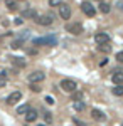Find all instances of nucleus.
Here are the masks:
<instances>
[{
	"mask_svg": "<svg viewBox=\"0 0 123 126\" xmlns=\"http://www.w3.org/2000/svg\"><path fill=\"white\" fill-rule=\"evenodd\" d=\"M81 10L84 12L88 17H95V15H96V9H95V5H91L89 2H83V3H81Z\"/></svg>",
	"mask_w": 123,
	"mask_h": 126,
	"instance_id": "nucleus-5",
	"label": "nucleus"
},
{
	"mask_svg": "<svg viewBox=\"0 0 123 126\" xmlns=\"http://www.w3.org/2000/svg\"><path fill=\"white\" fill-rule=\"evenodd\" d=\"M34 46H56L57 44V39L52 37V35H47V37H37V39L32 40Z\"/></svg>",
	"mask_w": 123,
	"mask_h": 126,
	"instance_id": "nucleus-1",
	"label": "nucleus"
},
{
	"mask_svg": "<svg viewBox=\"0 0 123 126\" xmlns=\"http://www.w3.org/2000/svg\"><path fill=\"white\" fill-rule=\"evenodd\" d=\"M25 111H29V104H22V106L17 108V113H19V114H24Z\"/></svg>",
	"mask_w": 123,
	"mask_h": 126,
	"instance_id": "nucleus-20",
	"label": "nucleus"
},
{
	"mask_svg": "<svg viewBox=\"0 0 123 126\" xmlns=\"http://www.w3.org/2000/svg\"><path fill=\"white\" fill-rule=\"evenodd\" d=\"M46 103H47V104H54V99H52V96H46Z\"/></svg>",
	"mask_w": 123,
	"mask_h": 126,
	"instance_id": "nucleus-27",
	"label": "nucleus"
},
{
	"mask_svg": "<svg viewBox=\"0 0 123 126\" xmlns=\"http://www.w3.org/2000/svg\"><path fill=\"white\" fill-rule=\"evenodd\" d=\"M66 30L71 32L73 35H79L83 32V25L79 22H71V24H66Z\"/></svg>",
	"mask_w": 123,
	"mask_h": 126,
	"instance_id": "nucleus-4",
	"label": "nucleus"
},
{
	"mask_svg": "<svg viewBox=\"0 0 123 126\" xmlns=\"http://www.w3.org/2000/svg\"><path fill=\"white\" fill-rule=\"evenodd\" d=\"M15 2H24V0H15Z\"/></svg>",
	"mask_w": 123,
	"mask_h": 126,
	"instance_id": "nucleus-31",
	"label": "nucleus"
},
{
	"mask_svg": "<svg viewBox=\"0 0 123 126\" xmlns=\"http://www.w3.org/2000/svg\"><path fill=\"white\" fill-rule=\"evenodd\" d=\"M91 116H93V119H96V121H103L104 118V113L103 111H100V109H93V111H91Z\"/></svg>",
	"mask_w": 123,
	"mask_h": 126,
	"instance_id": "nucleus-13",
	"label": "nucleus"
},
{
	"mask_svg": "<svg viewBox=\"0 0 123 126\" xmlns=\"http://www.w3.org/2000/svg\"><path fill=\"white\" fill-rule=\"evenodd\" d=\"M74 123H76L78 126H86V123H84V121H79V119H74Z\"/></svg>",
	"mask_w": 123,
	"mask_h": 126,
	"instance_id": "nucleus-29",
	"label": "nucleus"
},
{
	"mask_svg": "<svg viewBox=\"0 0 123 126\" xmlns=\"http://www.w3.org/2000/svg\"><path fill=\"white\" fill-rule=\"evenodd\" d=\"M12 64H15L17 67H24V66H25V61L22 57H14L12 59Z\"/></svg>",
	"mask_w": 123,
	"mask_h": 126,
	"instance_id": "nucleus-16",
	"label": "nucleus"
},
{
	"mask_svg": "<svg viewBox=\"0 0 123 126\" xmlns=\"http://www.w3.org/2000/svg\"><path fill=\"white\" fill-rule=\"evenodd\" d=\"M111 81L115 82V86H120V84H123V72H122V71H115L113 76H111Z\"/></svg>",
	"mask_w": 123,
	"mask_h": 126,
	"instance_id": "nucleus-9",
	"label": "nucleus"
},
{
	"mask_svg": "<svg viewBox=\"0 0 123 126\" xmlns=\"http://www.w3.org/2000/svg\"><path fill=\"white\" fill-rule=\"evenodd\" d=\"M5 5H7V9H9L10 12H15V10L19 9V5H17L15 0H5Z\"/></svg>",
	"mask_w": 123,
	"mask_h": 126,
	"instance_id": "nucleus-14",
	"label": "nucleus"
},
{
	"mask_svg": "<svg viewBox=\"0 0 123 126\" xmlns=\"http://www.w3.org/2000/svg\"><path fill=\"white\" fill-rule=\"evenodd\" d=\"M116 61H120V62H123V50H120V52L116 54Z\"/></svg>",
	"mask_w": 123,
	"mask_h": 126,
	"instance_id": "nucleus-26",
	"label": "nucleus"
},
{
	"mask_svg": "<svg viewBox=\"0 0 123 126\" xmlns=\"http://www.w3.org/2000/svg\"><path fill=\"white\" fill-rule=\"evenodd\" d=\"M59 86H61V89H62L64 93H74L76 87H78V86H76V82L73 81V79H62Z\"/></svg>",
	"mask_w": 123,
	"mask_h": 126,
	"instance_id": "nucleus-2",
	"label": "nucleus"
},
{
	"mask_svg": "<svg viewBox=\"0 0 123 126\" xmlns=\"http://www.w3.org/2000/svg\"><path fill=\"white\" fill-rule=\"evenodd\" d=\"M59 15H61V19L67 20L71 17V7H69L67 3H61V5H59Z\"/></svg>",
	"mask_w": 123,
	"mask_h": 126,
	"instance_id": "nucleus-6",
	"label": "nucleus"
},
{
	"mask_svg": "<svg viewBox=\"0 0 123 126\" xmlns=\"http://www.w3.org/2000/svg\"><path fill=\"white\" fill-rule=\"evenodd\" d=\"M61 3H62L61 0H49V5H52V7H54V5H57V7H59Z\"/></svg>",
	"mask_w": 123,
	"mask_h": 126,
	"instance_id": "nucleus-25",
	"label": "nucleus"
},
{
	"mask_svg": "<svg viewBox=\"0 0 123 126\" xmlns=\"http://www.w3.org/2000/svg\"><path fill=\"white\" fill-rule=\"evenodd\" d=\"M22 22H24V19H17V20H15V24H17V25H20Z\"/></svg>",
	"mask_w": 123,
	"mask_h": 126,
	"instance_id": "nucleus-30",
	"label": "nucleus"
},
{
	"mask_svg": "<svg viewBox=\"0 0 123 126\" xmlns=\"http://www.w3.org/2000/svg\"><path fill=\"white\" fill-rule=\"evenodd\" d=\"M81 97H83V93H76V91H74V94H73V99H74V101H79Z\"/></svg>",
	"mask_w": 123,
	"mask_h": 126,
	"instance_id": "nucleus-23",
	"label": "nucleus"
},
{
	"mask_svg": "<svg viewBox=\"0 0 123 126\" xmlns=\"http://www.w3.org/2000/svg\"><path fill=\"white\" fill-rule=\"evenodd\" d=\"M20 19H37V12L34 9H27L22 12V17Z\"/></svg>",
	"mask_w": 123,
	"mask_h": 126,
	"instance_id": "nucleus-11",
	"label": "nucleus"
},
{
	"mask_svg": "<svg viewBox=\"0 0 123 126\" xmlns=\"http://www.w3.org/2000/svg\"><path fill=\"white\" fill-rule=\"evenodd\" d=\"M100 50H103V52H110L111 47H110L108 44H103V46H100Z\"/></svg>",
	"mask_w": 123,
	"mask_h": 126,
	"instance_id": "nucleus-22",
	"label": "nucleus"
},
{
	"mask_svg": "<svg viewBox=\"0 0 123 126\" xmlns=\"http://www.w3.org/2000/svg\"><path fill=\"white\" fill-rule=\"evenodd\" d=\"M100 10H101L103 14H108V12L111 10V7H110V3H106V2H103V3H100Z\"/></svg>",
	"mask_w": 123,
	"mask_h": 126,
	"instance_id": "nucleus-18",
	"label": "nucleus"
},
{
	"mask_svg": "<svg viewBox=\"0 0 123 126\" xmlns=\"http://www.w3.org/2000/svg\"><path fill=\"white\" fill-rule=\"evenodd\" d=\"M20 97H22V93H20V91H14V93L7 97V104H10V106L17 104V103L20 101Z\"/></svg>",
	"mask_w": 123,
	"mask_h": 126,
	"instance_id": "nucleus-8",
	"label": "nucleus"
},
{
	"mask_svg": "<svg viewBox=\"0 0 123 126\" xmlns=\"http://www.w3.org/2000/svg\"><path fill=\"white\" fill-rule=\"evenodd\" d=\"M30 89H32V91H34V93H39V91H41V87H39V86H34V84H32V86H30Z\"/></svg>",
	"mask_w": 123,
	"mask_h": 126,
	"instance_id": "nucleus-28",
	"label": "nucleus"
},
{
	"mask_svg": "<svg viewBox=\"0 0 123 126\" xmlns=\"http://www.w3.org/2000/svg\"><path fill=\"white\" fill-rule=\"evenodd\" d=\"M37 111H34V109H29L27 111V116H25V121H27V123H34V121H36V119H37Z\"/></svg>",
	"mask_w": 123,
	"mask_h": 126,
	"instance_id": "nucleus-12",
	"label": "nucleus"
},
{
	"mask_svg": "<svg viewBox=\"0 0 123 126\" xmlns=\"http://www.w3.org/2000/svg\"><path fill=\"white\" fill-rule=\"evenodd\" d=\"M22 46H24V40L19 39V37H17V39H14L12 42H10V47H12V49H20Z\"/></svg>",
	"mask_w": 123,
	"mask_h": 126,
	"instance_id": "nucleus-15",
	"label": "nucleus"
},
{
	"mask_svg": "<svg viewBox=\"0 0 123 126\" xmlns=\"http://www.w3.org/2000/svg\"><path fill=\"white\" fill-rule=\"evenodd\" d=\"M95 42L98 46H103V44H108L110 42V35L106 34V32H98L95 35Z\"/></svg>",
	"mask_w": 123,
	"mask_h": 126,
	"instance_id": "nucleus-7",
	"label": "nucleus"
},
{
	"mask_svg": "<svg viewBox=\"0 0 123 126\" xmlns=\"http://www.w3.org/2000/svg\"><path fill=\"white\" fill-rule=\"evenodd\" d=\"M44 118H46V121H47V123L52 121V116H51V113H49V111H44Z\"/></svg>",
	"mask_w": 123,
	"mask_h": 126,
	"instance_id": "nucleus-24",
	"label": "nucleus"
},
{
	"mask_svg": "<svg viewBox=\"0 0 123 126\" xmlns=\"http://www.w3.org/2000/svg\"><path fill=\"white\" fill-rule=\"evenodd\" d=\"M5 82H7V79H5V71H2V72H0V87L5 86Z\"/></svg>",
	"mask_w": 123,
	"mask_h": 126,
	"instance_id": "nucleus-21",
	"label": "nucleus"
},
{
	"mask_svg": "<svg viewBox=\"0 0 123 126\" xmlns=\"http://www.w3.org/2000/svg\"><path fill=\"white\" fill-rule=\"evenodd\" d=\"M36 22L41 24V25H51V24H52V15H42V17H37Z\"/></svg>",
	"mask_w": 123,
	"mask_h": 126,
	"instance_id": "nucleus-10",
	"label": "nucleus"
},
{
	"mask_svg": "<svg viewBox=\"0 0 123 126\" xmlns=\"http://www.w3.org/2000/svg\"><path fill=\"white\" fill-rule=\"evenodd\" d=\"M46 79V74L44 72H41V71H34V72H30L27 76V81L30 84H36V82H41V81H44Z\"/></svg>",
	"mask_w": 123,
	"mask_h": 126,
	"instance_id": "nucleus-3",
	"label": "nucleus"
},
{
	"mask_svg": "<svg viewBox=\"0 0 123 126\" xmlns=\"http://www.w3.org/2000/svg\"><path fill=\"white\" fill-rule=\"evenodd\" d=\"M73 108H74L76 111H84V103L83 101H74V104H73Z\"/></svg>",
	"mask_w": 123,
	"mask_h": 126,
	"instance_id": "nucleus-17",
	"label": "nucleus"
},
{
	"mask_svg": "<svg viewBox=\"0 0 123 126\" xmlns=\"http://www.w3.org/2000/svg\"><path fill=\"white\" fill-rule=\"evenodd\" d=\"M113 94H115V96H123V84L113 87Z\"/></svg>",
	"mask_w": 123,
	"mask_h": 126,
	"instance_id": "nucleus-19",
	"label": "nucleus"
},
{
	"mask_svg": "<svg viewBox=\"0 0 123 126\" xmlns=\"http://www.w3.org/2000/svg\"><path fill=\"white\" fill-rule=\"evenodd\" d=\"M37 126H46V125H37Z\"/></svg>",
	"mask_w": 123,
	"mask_h": 126,
	"instance_id": "nucleus-32",
	"label": "nucleus"
}]
</instances>
